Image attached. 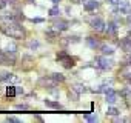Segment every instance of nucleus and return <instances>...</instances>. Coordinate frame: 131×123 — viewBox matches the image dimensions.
Returning a JSON list of instances; mask_svg holds the SVG:
<instances>
[{"instance_id": "nucleus-33", "label": "nucleus", "mask_w": 131, "mask_h": 123, "mask_svg": "<svg viewBox=\"0 0 131 123\" xmlns=\"http://www.w3.org/2000/svg\"><path fill=\"white\" fill-rule=\"evenodd\" d=\"M126 80H129V82H131V74H126Z\"/></svg>"}, {"instance_id": "nucleus-13", "label": "nucleus", "mask_w": 131, "mask_h": 123, "mask_svg": "<svg viewBox=\"0 0 131 123\" xmlns=\"http://www.w3.org/2000/svg\"><path fill=\"white\" fill-rule=\"evenodd\" d=\"M86 43H88V46H90V48H93V49L100 48L99 40H97V39H94V37H88V39H86Z\"/></svg>"}, {"instance_id": "nucleus-6", "label": "nucleus", "mask_w": 131, "mask_h": 123, "mask_svg": "<svg viewBox=\"0 0 131 123\" xmlns=\"http://www.w3.org/2000/svg\"><path fill=\"white\" fill-rule=\"evenodd\" d=\"M52 28L57 29V31H67L70 28V22L63 20V19H59V20H54L52 22Z\"/></svg>"}, {"instance_id": "nucleus-17", "label": "nucleus", "mask_w": 131, "mask_h": 123, "mask_svg": "<svg viewBox=\"0 0 131 123\" xmlns=\"http://www.w3.org/2000/svg\"><path fill=\"white\" fill-rule=\"evenodd\" d=\"M17 94V86H8L6 88V95L8 97H14Z\"/></svg>"}, {"instance_id": "nucleus-28", "label": "nucleus", "mask_w": 131, "mask_h": 123, "mask_svg": "<svg viewBox=\"0 0 131 123\" xmlns=\"http://www.w3.org/2000/svg\"><path fill=\"white\" fill-rule=\"evenodd\" d=\"M16 109H19V111H28V109H29V106H28V105H17V106H16Z\"/></svg>"}, {"instance_id": "nucleus-22", "label": "nucleus", "mask_w": 131, "mask_h": 123, "mask_svg": "<svg viewBox=\"0 0 131 123\" xmlns=\"http://www.w3.org/2000/svg\"><path fill=\"white\" fill-rule=\"evenodd\" d=\"M28 46H29L31 49H37V48H40V43H39L37 40H31V42L28 43Z\"/></svg>"}, {"instance_id": "nucleus-27", "label": "nucleus", "mask_w": 131, "mask_h": 123, "mask_svg": "<svg viewBox=\"0 0 131 123\" xmlns=\"http://www.w3.org/2000/svg\"><path fill=\"white\" fill-rule=\"evenodd\" d=\"M85 120L86 121H97V117L96 115H91V114H85Z\"/></svg>"}, {"instance_id": "nucleus-11", "label": "nucleus", "mask_w": 131, "mask_h": 123, "mask_svg": "<svg viewBox=\"0 0 131 123\" xmlns=\"http://www.w3.org/2000/svg\"><path fill=\"white\" fill-rule=\"evenodd\" d=\"M117 97H119V94L111 89L110 92H106V103H108V105H114V103L117 102Z\"/></svg>"}, {"instance_id": "nucleus-24", "label": "nucleus", "mask_w": 131, "mask_h": 123, "mask_svg": "<svg viewBox=\"0 0 131 123\" xmlns=\"http://www.w3.org/2000/svg\"><path fill=\"white\" fill-rule=\"evenodd\" d=\"M119 114V109H116V108H108V111H106V115H117Z\"/></svg>"}, {"instance_id": "nucleus-35", "label": "nucleus", "mask_w": 131, "mask_h": 123, "mask_svg": "<svg viewBox=\"0 0 131 123\" xmlns=\"http://www.w3.org/2000/svg\"><path fill=\"white\" fill-rule=\"evenodd\" d=\"M73 2H74V3H80V2H82V0H73Z\"/></svg>"}, {"instance_id": "nucleus-8", "label": "nucleus", "mask_w": 131, "mask_h": 123, "mask_svg": "<svg viewBox=\"0 0 131 123\" xmlns=\"http://www.w3.org/2000/svg\"><path fill=\"white\" fill-rule=\"evenodd\" d=\"M119 46H120L123 51H126V52H131V35H128V37L122 39V40L119 42Z\"/></svg>"}, {"instance_id": "nucleus-5", "label": "nucleus", "mask_w": 131, "mask_h": 123, "mask_svg": "<svg viewBox=\"0 0 131 123\" xmlns=\"http://www.w3.org/2000/svg\"><path fill=\"white\" fill-rule=\"evenodd\" d=\"M90 25H91V28H93L96 32H103V31L106 29V25H105V22H103L100 17H96V19H93Z\"/></svg>"}, {"instance_id": "nucleus-12", "label": "nucleus", "mask_w": 131, "mask_h": 123, "mask_svg": "<svg viewBox=\"0 0 131 123\" xmlns=\"http://www.w3.org/2000/svg\"><path fill=\"white\" fill-rule=\"evenodd\" d=\"M100 51H102L103 55H111V54H114V48H113L111 45H100Z\"/></svg>"}, {"instance_id": "nucleus-16", "label": "nucleus", "mask_w": 131, "mask_h": 123, "mask_svg": "<svg viewBox=\"0 0 131 123\" xmlns=\"http://www.w3.org/2000/svg\"><path fill=\"white\" fill-rule=\"evenodd\" d=\"M51 77H52V80L57 83V82H65V76L63 74H60V72H54V74H51Z\"/></svg>"}, {"instance_id": "nucleus-29", "label": "nucleus", "mask_w": 131, "mask_h": 123, "mask_svg": "<svg viewBox=\"0 0 131 123\" xmlns=\"http://www.w3.org/2000/svg\"><path fill=\"white\" fill-rule=\"evenodd\" d=\"M6 121H13V123H19V118H16V117H13V115H8V117H6Z\"/></svg>"}, {"instance_id": "nucleus-3", "label": "nucleus", "mask_w": 131, "mask_h": 123, "mask_svg": "<svg viewBox=\"0 0 131 123\" xmlns=\"http://www.w3.org/2000/svg\"><path fill=\"white\" fill-rule=\"evenodd\" d=\"M0 65H16V54L8 52V51H0Z\"/></svg>"}, {"instance_id": "nucleus-34", "label": "nucleus", "mask_w": 131, "mask_h": 123, "mask_svg": "<svg viewBox=\"0 0 131 123\" xmlns=\"http://www.w3.org/2000/svg\"><path fill=\"white\" fill-rule=\"evenodd\" d=\"M51 2H52V3H54V5H57V3H59V2H60V0H51Z\"/></svg>"}, {"instance_id": "nucleus-9", "label": "nucleus", "mask_w": 131, "mask_h": 123, "mask_svg": "<svg viewBox=\"0 0 131 123\" xmlns=\"http://www.w3.org/2000/svg\"><path fill=\"white\" fill-rule=\"evenodd\" d=\"M83 6L86 11H94L99 6V2L97 0H83Z\"/></svg>"}, {"instance_id": "nucleus-20", "label": "nucleus", "mask_w": 131, "mask_h": 123, "mask_svg": "<svg viewBox=\"0 0 131 123\" xmlns=\"http://www.w3.org/2000/svg\"><path fill=\"white\" fill-rule=\"evenodd\" d=\"M73 91H76V92H79V94H82V92H86L88 89L83 86V85H74V88H73Z\"/></svg>"}, {"instance_id": "nucleus-14", "label": "nucleus", "mask_w": 131, "mask_h": 123, "mask_svg": "<svg viewBox=\"0 0 131 123\" xmlns=\"http://www.w3.org/2000/svg\"><path fill=\"white\" fill-rule=\"evenodd\" d=\"M45 105L52 108V109H62V105L57 103V102H52V100H45Z\"/></svg>"}, {"instance_id": "nucleus-23", "label": "nucleus", "mask_w": 131, "mask_h": 123, "mask_svg": "<svg viewBox=\"0 0 131 123\" xmlns=\"http://www.w3.org/2000/svg\"><path fill=\"white\" fill-rule=\"evenodd\" d=\"M122 63H123L125 66H131V54H128L126 57H123V60H122Z\"/></svg>"}, {"instance_id": "nucleus-10", "label": "nucleus", "mask_w": 131, "mask_h": 123, "mask_svg": "<svg viewBox=\"0 0 131 123\" xmlns=\"http://www.w3.org/2000/svg\"><path fill=\"white\" fill-rule=\"evenodd\" d=\"M117 29H119L117 22H110V23L106 25V32H108L110 35H116V34H117Z\"/></svg>"}, {"instance_id": "nucleus-15", "label": "nucleus", "mask_w": 131, "mask_h": 123, "mask_svg": "<svg viewBox=\"0 0 131 123\" xmlns=\"http://www.w3.org/2000/svg\"><path fill=\"white\" fill-rule=\"evenodd\" d=\"M59 32H60V31H57V29H54V31H46V32H45V35H46L49 40H54V39H57V37H59Z\"/></svg>"}, {"instance_id": "nucleus-19", "label": "nucleus", "mask_w": 131, "mask_h": 123, "mask_svg": "<svg viewBox=\"0 0 131 123\" xmlns=\"http://www.w3.org/2000/svg\"><path fill=\"white\" fill-rule=\"evenodd\" d=\"M5 51H8V52H13V54H16V52H17V46H16L14 43H8V45H6V48H5Z\"/></svg>"}, {"instance_id": "nucleus-2", "label": "nucleus", "mask_w": 131, "mask_h": 123, "mask_svg": "<svg viewBox=\"0 0 131 123\" xmlns=\"http://www.w3.org/2000/svg\"><path fill=\"white\" fill-rule=\"evenodd\" d=\"M57 61H59L63 68H68V69L74 66V58L68 52H65V51H62V52L57 54Z\"/></svg>"}, {"instance_id": "nucleus-26", "label": "nucleus", "mask_w": 131, "mask_h": 123, "mask_svg": "<svg viewBox=\"0 0 131 123\" xmlns=\"http://www.w3.org/2000/svg\"><path fill=\"white\" fill-rule=\"evenodd\" d=\"M96 91H97V92H105V94H106V92L111 91V88H110V86H99Z\"/></svg>"}, {"instance_id": "nucleus-18", "label": "nucleus", "mask_w": 131, "mask_h": 123, "mask_svg": "<svg viewBox=\"0 0 131 123\" xmlns=\"http://www.w3.org/2000/svg\"><path fill=\"white\" fill-rule=\"evenodd\" d=\"M48 14H49L51 17H56V16H59V14H60V9H59V6H52V8H49Z\"/></svg>"}, {"instance_id": "nucleus-32", "label": "nucleus", "mask_w": 131, "mask_h": 123, "mask_svg": "<svg viewBox=\"0 0 131 123\" xmlns=\"http://www.w3.org/2000/svg\"><path fill=\"white\" fill-rule=\"evenodd\" d=\"M32 22H36V23H42L43 19H32Z\"/></svg>"}, {"instance_id": "nucleus-4", "label": "nucleus", "mask_w": 131, "mask_h": 123, "mask_svg": "<svg viewBox=\"0 0 131 123\" xmlns=\"http://www.w3.org/2000/svg\"><path fill=\"white\" fill-rule=\"evenodd\" d=\"M113 63H114V61L111 58H108L106 55H102V57H97L96 58V65L99 68H102V69H110L113 66Z\"/></svg>"}, {"instance_id": "nucleus-7", "label": "nucleus", "mask_w": 131, "mask_h": 123, "mask_svg": "<svg viewBox=\"0 0 131 123\" xmlns=\"http://www.w3.org/2000/svg\"><path fill=\"white\" fill-rule=\"evenodd\" d=\"M22 68L25 69V71H28V69H31V68H34V58L32 57H29V55H25L23 58H22Z\"/></svg>"}, {"instance_id": "nucleus-21", "label": "nucleus", "mask_w": 131, "mask_h": 123, "mask_svg": "<svg viewBox=\"0 0 131 123\" xmlns=\"http://www.w3.org/2000/svg\"><path fill=\"white\" fill-rule=\"evenodd\" d=\"M6 82H9V83H16V82H19V77H17L16 74H11V72H9V74H8V80H6Z\"/></svg>"}, {"instance_id": "nucleus-30", "label": "nucleus", "mask_w": 131, "mask_h": 123, "mask_svg": "<svg viewBox=\"0 0 131 123\" xmlns=\"http://www.w3.org/2000/svg\"><path fill=\"white\" fill-rule=\"evenodd\" d=\"M8 5V0H0V9H3Z\"/></svg>"}, {"instance_id": "nucleus-31", "label": "nucleus", "mask_w": 131, "mask_h": 123, "mask_svg": "<svg viewBox=\"0 0 131 123\" xmlns=\"http://www.w3.org/2000/svg\"><path fill=\"white\" fill-rule=\"evenodd\" d=\"M108 2H110L111 5H119V3L122 2V0H108Z\"/></svg>"}, {"instance_id": "nucleus-25", "label": "nucleus", "mask_w": 131, "mask_h": 123, "mask_svg": "<svg viewBox=\"0 0 131 123\" xmlns=\"http://www.w3.org/2000/svg\"><path fill=\"white\" fill-rule=\"evenodd\" d=\"M8 74L9 72H6V71H0V82H6L8 80Z\"/></svg>"}, {"instance_id": "nucleus-36", "label": "nucleus", "mask_w": 131, "mask_h": 123, "mask_svg": "<svg viewBox=\"0 0 131 123\" xmlns=\"http://www.w3.org/2000/svg\"><path fill=\"white\" fill-rule=\"evenodd\" d=\"M128 19H129V20H131V16H129V17H128Z\"/></svg>"}, {"instance_id": "nucleus-1", "label": "nucleus", "mask_w": 131, "mask_h": 123, "mask_svg": "<svg viewBox=\"0 0 131 123\" xmlns=\"http://www.w3.org/2000/svg\"><path fill=\"white\" fill-rule=\"evenodd\" d=\"M0 31L11 39H23L25 37V31L19 22H2Z\"/></svg>"}]
</instances>
